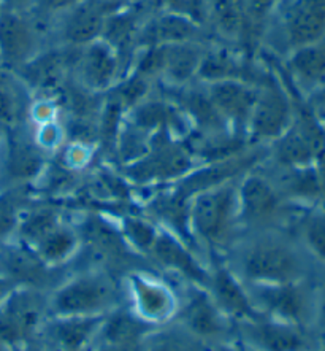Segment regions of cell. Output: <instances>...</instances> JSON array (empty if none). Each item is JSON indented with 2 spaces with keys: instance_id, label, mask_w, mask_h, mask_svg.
I'll return each mask as SVG.
<instances>
[{
  "instance_id": "1",
  "label": "cell",
  "mask_w": 325,
  "mask_h": 351,
  "mask_svg": "<svg viewBox=\"0 0 325 351\" xmlns=\"http://www.w3.org/2000/svg\"><path fill=\"white\" fill-rule=\"evenodd\" d=\"M219 259L244 285L298 282L314 277L319 270L292 229L242 232Z\"/></svg>"
},
{
  "instance_id": "2",
  "label": "cell",
  "mask_w": 325,
  "mask_h": 351,
  "mask_svg": "<svg viewBox=\"0 0 325 351\" xmlns=\"http://www.w3.org/2000/svg\"><path fill=\"white\" fill-rule=\"evenodd\" d=\"M239 178L198 193L189 200V224L194 242L208 263L222 258L242 234L237 197Z\"/></svg>"
},
{
  "instance_id": "3",
  "label": "cell",
  "mask_w": 325,
  "mask_h": 351,
  "mask_svg": "<svg viewBox=\"0 0 325 351\" xmlns=\"http://www.w3.org/2000/svg\"><path fill=\"white\" fill-rule=\"evenodd\" d=\"M122 304L121 277L103 269L68 272L48 295L49 317H105Z\"/></svg>"
},
{
  "instance_id": "4",
  "label": "cell",
  "mask_w": 325,
  "mask_h": 351,
  "mask_svg": "<svg viewBox=\"0 0 325 351\" xmlns=\"http://www.w3.org/2000/svg\"><path fill=\"white\" fill-rule=\"evenodd\" d=\"M200 165L187 142L170 129H161L151 137L149 149L135 162L119 169L133 191L165 188L186 177Z\"/></svg>"
},
{
  "instance_id": "5",
  "label": "cell",
  "mask_w": 325,
  "mask_h": 351,
  "mask_svg": "<svg viewBox=\"0 0 325 351\" xmlns=\"http://www.w3.org/2000/svg\"><path fill=\"white\" fill-rule=\"evenodd\" d=\"M237 197L242 232L292 229L295 219L304 210L286 202L259 167L238 180Z\"/></svg>"
},
{
  "instance_id": "6",
  "label": "cell",
  "mask_w": 325,
  "mask_h": 351,
  "mask_svg": "<svg viewBox=\"0 0 325 351\" xmlns=\"http://www.w3.org/2000/svg\"><path fill=\"white\" fill-rule=\"evenodd\" d=\"M54 19L31 8L3 5L0 12V69L16 73L44 49L51 48Z\"/></svg>"
},
{
  "instance_id": "7",
  "label": "cell",
  "mask_w": 325,
  "mask_h": 351,
  "mask_svg": "<svg viewBox=\"0 0 325 351\" xmlns=\"http://www.w3.org/2000/svg\"><path fill=\"white\" fill-rule=\"evenodd\" d=\"M273 16L276 24H267L262 43L279 61L294 49L325 37V0H279Z\"/></svg>"
},
{
  "instance_id": "8",
  "label": "cell",
  "mask_w": 325,
  "mask_h": 351,
  "mask_svg": "<svg viewBox=\"0 0 325 351\" xmlns=\"http://www.w3.org/2000/svg\"><path fill=\"white\" fill-rule=\"evenodd\" d=\"M267 62V61H265ZM295 114L294 94L276 64L267 62V70L257 83V96L249 118L246 137L254 147H268L291 128Z\"/></svg>"
},
{
  "instance_id": "9",
  "label": "cell",
  "mask_w": 325,
  "mask_h": 351,
  "mask_svg": "<svg viewBox=\"0 0 325 351\" xmlns=\"http://www.w3.org/2000/svg\"><path fill=\"white\" fill-rule=\"evenodd\" d=\"M124 305L137 317L156 326L167 324L177 317L179 307L178 283L154 269H138L124 275Z\"/></svg>"
},
{
  "instance_id": "10",
  "label": "cell",
  "mask_w": 325,
  "mask_h": 351,
  "mask_svg": "<svg viewBox=\"0 0 325 351\" xmlns=\"http://www.w3.org/2000/svg\"><path fill=\"white\" fill-rule=\"evenodd\" d=\"M244 287L257 315L313 329L316 310V275L298 282Z\"/></svg>"
},
{
  "instance_id": "11",
  "label": "cell",
  "mask_w": 325,
  "mask_h": 351,
  "mask_svg": "<svg viewBox=\"0 0 325 351\" xmlns=\"http://www.w3.org/2000/svg\"><path fill=\"white\" fill-rule=\"evenodd\" d=\"M49 156L35 143L31 124L0 132V189L27 186L40 178Z\"/></svg>"
},
{
  "instance_id": "12",
  "label": "cell",
  "mask_w": 325,
  "mask_h": 351,
  "mask_svg": "<svg viewBox=\"0 0 325 351\" xmlns=\"http://www.w3.org/2000/svg\"><path fill=\"white\" fill-rule=\"evenodd\" d=\"M235 340L249 351H321L325 348L314 329L262 315L235 323Z\"/></svg>"
},
{
  "instance_id": "13",
  "label": "cell",
  "mask_w": 325,
  "mask_h": 351,
  "mask_svg": "<svg viewBox=\"0 0 325 351\" xmlns=\"http://www.w3.org/2000/svg\"><path fill=\"white\" fill-rule=\"evenodd\" d=\"M178 293L179 307L174 321L183 328L207 347L235 340V323L219 310L207 288L178 283Z\"/></svg>"
},
{
  "instance_id": "14",
  "label": "cell",
  "mask_w": 325,
  "mask_h": 351,
  "mask_svg": "<svg viewBox=\"0 0 325 351\" xmlns=\"http://www.w3.org/2000/svg\"><path fill=\"white\" fill-rule=\"evenodd\" d=\"M49 293L18 287L0 305V343L10 348L40 337L49 318Z\"/></svg>"
},
{
  "instance_id": "15",
  "label": "cell",
  "mask_w": 325,
  "mask_h": 351,
  "mask_svg": "<svg viewBox=\"0 0 325 351\" xmlns=\"http://www.w3.org/2000/svg\"><path fill=\"white\" fill-rule=\"evenodd\" d=\"M154 267L177 283L207 288L209 264L202 254L168 230L159 228V234L148 254Z\"/></svg>"
},
{
  "instance_id": "16",
  "label": "cell",
  "mask_w": 325,
  "mask_h": 351,
  "mask_svg": "<svg viewBox=\"0 0 325 351\" xmlns=\"http://www.w3.org/2000/svg\"><path fill=\"white\" fill-rule=\"evenodd\" d=\"M129 2L81 0L54 18L53 37L57 47L79 48L102 37L108 18Z\"/></svg>"
},
{
  "instance_id": "17",
  "label": "cell",
  "mask_w": 325,
  "mask_h": 351,
  "mask_svg": "<svg viewBox=\"0 0 325 351\" xmlns=\"http://www.w3.org/2000/svg\"><path fill=\"white\" fill-rule=\"evenodd\" d=\"M73 82L92 94L105 96L124 77L118 53L99 38L96 42L73 48Z\"/></svg>"
},
{
  "instance_id": "18",
  "label": "cell",
  "mask_w": 325,
  "mask_h": 351,
  "mask_svg": "<svg viewBox=\"0 0 325 351\" xmlns=\"http://www.w3.org/2000/svg\"><path fill=\"white\" fill-rule=\"evenodd\" d=\"M67 274L65 269L49 267L31 247L18 240L13 239L0 243V275L12 280L16 287L51 293Z\"/></svg>"
},
{
  "instance_id": "19",
  "label": "cell",
  "mask_w": 325,
  "mask_h": 351,
  "mask_svg": "<svg viewBox=\"0 0 325 351\" xmlns=\"http://www.w3.org/2000/svg\"><path fill=\"white\" fill-rule=\"evenodd\" d=\"M213 40V34L208 27L195 21L191 16L178 10H161L154 16L144 19L140 31L138 47H164V45L202 42Z\"/></svg>"
},
{
  "instance_id": "20",
  "label": "cell",
  "mask_w": 325,
  "mask_h": 351,
  "mask_svg": "<svg viewBox=\"0 0 325 351\" xmlns=\"http://www.w3.org/2000/svg\"><path fill=\"white\" fill-rule=\"evenodd\" d=\"M209 99L229 128L239 137H246L251 112L256 102L257 84L242 80H221V82L203 83Z\"/></svg>"
},
{
  "instance_id": "21",
  "label": "cell",
  "mask_w": 325,
  "mask_h": 351,
  "mask_svg": "<svg viewBox=\"0 0 325 351\" xmlns=\"http://www.w3.org/2000/svg\"><path fill=\"white\" fill-rule=\"evenodd\" d=\"M208 264L209 278L207 291L219 310L233 323L259 317L244 283L222 263V259L214 258Z\"/></svg>"
},
{
  "instance_id": "22",
  "label": "cell",
  "mask_w": 325,
  "mask_h": 351,
  "mask_svg": "<svg viewBox=\"0 0 325 351\" xmlns=\"http://www.w3.org/2000/svg\"><path fill=\"white\" fill-rule=\"evenodd\" d=\"M278 62L279 72L294 91L307 99L325 83V37L294 49Z\"/></svg>"
},
{
  "instance_id": "23",
  "label": "cell",
  "mask_w": 325,
  "mask_h": 351,
  "mask_svg": "<svg viewBox=\"0 0 325 351\" xmlns=\"http://www.w3.org/2000/svg\"><path fill=\"white\" fill-rule=\"evenodd\" d=\"M103 317H49L40 339L61 351H89L96 342Z\"/></svg>"
},
{
  "instance_id": "24",
  "label": "cell",
  "mask_w": 325,
  "mask_h": 351,
  "mask_svg": "<svg viewBox=\"0 0 325 351\" xmlns=\"http://www.w3.org/2000/svg\"><path fill=\"white\" fill-rule=\"evenodd\" d=\"M208 43L189 42L164 45L161 82L168 89H179L197 82Z\"/></svg>"
},
{
  "instance_id": "25",
  "label": "cell",
  "mask_w": 325,
  "mask_h": 351,
  "mask_svg": "<svg viewBox=\"0 0 325 351\" xmlns=\"http://www.w3.org/2000/svg\"><path fill=\"white\" fill-rule=\"evenodd\" d=\"M154 329L122 304L102 318L96 342L142 345Z\"/></svg>"
},
{
  "instance_id": "26",
  "label": "cell",
  "mask_w": 325,
  "mask_h": 351,
  "mask_svg": "<svg viewBox=\"0 0 325 351\" xmlns=\"http://www.w3.org/2000/svg\"><path fill=\"white\" fill-rule=\"evenodd\" d=\"M79 247H81V240H79L78 230L72 219V212H70L67 221L51 230L32 250L49 267L67 270V265L77 256Z\"/></svg>"
},
{
  "instance_id": "27",
  "label": "cell",
  "mask_w": 325,
  "mask_h": 351,
  "mask_svg": "<svg viewBox=\"0 0 325 351\" xmlns=\"http://www.w3.org/2000/svg\"><path fill=\"white\" fill-rule=\"evenodd\" d=\"M27 89L16 75L0 69V132L27 123L32 100H27Z\"/></svg>"
},
{
  "instance_id": "28",
  "label": "cell",
  "mask_w": 325,
  "mask_h": 351,
  "mask_svg": "<svg viewBox=\"0 0 325 351\" xmlns=\"http://www.w3.org/2000/svg\"><path fill=\"white\" fill-rule=\"evenodd\" d=\"M292 232L319 267H325V200L302 210Z\"/></svg>"
},
{
  "instance_id": "29",
  "label": "cell",
  "mask_w": 325,
  "mask_h": 351,
  "mask_svg": "<svg viewBox=\"0 0 325 351\" xmlns=\"http://www.w3.org/2000/svg\"><path fill=\"white\" fill-rule=\"evenodd\" d=\"M207 345L178 321L159 326L143 342L142 351H207Z\"/></svg>"
},
{
  "instance_id": "30",
  "label": "cell",
  "mask_w": 325,
  "mask_h": 351,
  "mask_svg": "<svg viewBox=\"0 0 325 351\" xmlns=\"http://www.w3.org/2000/svg\"><path fill=\"white\" fill-rule=\"evenodd\" d=\"M32 200L34 194L27 186L0 189V243L14 239L23 215Z\"/></svg>"
},
{
  "instance_id": "31",
  "label": "cell",
  "mask_w": 325,
  "mask_h": 351,
  "mask_svg": "<svg viewBox=\"0 0 325 351\" xmlns=\"http://www.w3.org/2000/svg\"><path fill=\"white\" fill-rule=\"evenodd\" d=\"M313 329L325 343V267H319L316 274V310Z\"/></svg>"
},
{
  "instance_id": "32",
  "label": "cell",
  "mask_w": 325,
  "mask_h": 351,
  "mask_svg": "<svg viewBox=\"0 0 325 351\" xmlns=\"http://www.w3.org/2000/svg\"><path fill=\"white\" fill-rule=\"evenodd\" d=\"M78 2H81V0H32L29 8L34 10L35 13L42 14V16L54 19L59 16V14H62L64 12L72 8L73 5H77Z\"/></svg>"
},
{
  "instance_id": "33",
  "label": "cell",
  "mask_w": 325,
  "mask_h": 351,
  "mask_svg": "<svg viewBox=\"0 0 325 351\" xmlns=\"http://www.w3.org/2000/svg\"><path fill=\"white\" fill-rule=\"evenodd\" d=\"M304 102H307L309 110H311L314 117L317 118V121L321 123L325 129V83L317 89V91H314L311 96L304 99Z\"/></svg>"
},
{
  "instance_id": "34",
  "label": "cell",
  "mask_w": 325,
  "mask_h": 351,
  "mask_svg": "<svg viewBox=\"0 0 325 351\" xmlns=\"http://www.w3.org/2000/svg\"><path fill=\"white\" fill-rule=\"evenodd\" d=\"M142 345H127V343H108V342H94L89 351H142Z\"/></svg>"
},
{
  "instance_id": "35",
  "label": "cell",
  "mask_w": 325,
  "mask_h": 351,
  "mask_svg": "<svg viewBox=\"0 0 325 351\" xmlns=\"http://www.w3.org/2000/svg\"><path fill=\"white\" fill-rule=\"evenodd\" d=\"M13 351H49L47 343L43 342L42 339L37 337L34 340H29V342H24L21 345H18V347L12 348Z\"/></svg>"
},
{
  "instance_id": "36",
  "label": "cell",
  "mask_w": 325,
  "mask_h": 351,
  "mask_svg": "<svg viewBox=\"0 0 325 351\" xmlns=\"http://www.w3.org/2000/svg\"><path fill=\"white\" fill-rule=\"evenodd\" d=\"M207 351H249L244 345H242L238 340H230V342L218 343L213 347H208Z\"/></svg>"
},
{
  "instance_id": "37",
  "label": "cell",
  "mask_w": 325,
  "mask_h": 351,
  "mask_svg": "<svg viewBox=\"0 0 325 351\" xmlns=\"http://www.w3.org/2000/svg\"><path fill=\"white\" fill-rule=\"evenodd\" d=\"M16 288L18 287L12 282V280L3 277V275H0V305L3 304V300L7 299Z\"/></svg>"
},
{
  "instance_id": "38",
  "label": "cell",
  "mask_w": 325,
  "mask_h": 351,
  "mask_svg": "<svg viewBox=\"0 0 325 351\" xmlns=\"http://www.w3.org/2000/svg\"><path fill=\"white\" fill-rule=\"evenodd\" d=\"M3 5L7 7H14V8H27L31 7L32 0H2Z\"/></svg>"
},
{
  "instance_id": "39",
  "label": "cell",
  "mask_w": 325,
  "mask_h": 351,
  "mask_svg": "<svg viewBox=\"0 0 325 351\" xmlns=\"http://www.w3.org/2000/svg\"><path fill=\"white\" fill-rule=\"evenodd\" d=\"M0 351H13V350H12V348H10V347H7V345L0 343Z\"/></svg>"
},
{
  "instance_id": "40",
  "label": "cell",
  "mask_w": 325,
  "mask_h": 351,
  "mask_svg": "<svg viewBox=\"0 0 325 351\" xmlns=\"http://www.w3.org/2000/svg\"><path fill=\"white\" fill-rule=\"evenodd\" d=\"M107 2H129V0H107Z\"/></svg>"
},
{
  "instance_id": "41",
  "label": "cell",
  "mask_w": 325,
  "mask_h": 351,
  "mask_svg": "<svg viewBox=\"0 0 325 351\" xmlns=\"http://www.w3.org/2000/svg\"><path fill=\"white\" fill-rule=\"evenodd\" d=\"M2 7H3V2H2V0H0V12H2Z\"/></svg>"
},
{
  "instance_id": "42",
  "label": "cell",
  "mask_w": 325,
  "mask_h": 351,
  "mask_svg": "<svg viewBox=\"0 0 325 351\" xmlns=\"http://www.w3.org/2000/svg\"><path fill=\"white\" fill-rule=\"evenodd\" d=\"M321 351H325V348H324V350H321Z\"/></svg>"
}]
</instances>
